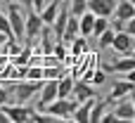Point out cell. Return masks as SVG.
<instances>
[{
	"label": "cell",
	"mask_w": 135,
	"mask_h": 123,
	"mask_svg": "<svg viewBox=\"0 0 135 123\" xmlns=\"http://www.w3.org/2000/svg\"><path fill=\"white\" fill-rule=\"evenodd\" d=\"M40 85H43V81H28V83H17V85H12V88H7V90H9V95L14 97V100H12L14 104H26V102L40 90Z\"/></svg>",
	"instance_id": "1"
},
{
	"label": "cell",
	"mask_w": 135,
	"mask_h": 123,
	"mask_svg": "<svg viewBox=\"0 0 135 123\" xmlns=\"http://www.w3.org/2000/svg\"><path fill=\"white\" fill-rule=\"evenodd\" d=\"M7 21H9V26H12V36L21 43L24 40V14H21V5H17L14 0H12V5H7Z\"/></svg>",
	"instance_id": "2"
},
{
	"label": "cell",
	"mask_w": 135,
	"mask_h": 123,
	"mask_svg": "<svg viewBox=\"0 0 135 123\" xmlns=\"http://www.w3.org/2000/svg\"><path fill=\"white\" fill-rule=\"evenodd\" d=\"M43 21H40V17H38V12H28L26 17H24V40H28V43H33L38 36H40V31H43Z\"/></svg>",
	"instance_id": "3"
},
{
	"label": "cell",
	"mask_w": 135,
	"mask_h": 123,
	"mask_svg": "<svg viewBox=\"0 0 135 123\" xmlns=\"http://www.w3.org/2000/svg\"><path fill=\"white\" fill-rule=\"evenodd\" d=\"M112 50H116L119 55H123V57H133V36H128L126 31H116L114 33V40H112V45H109Z\"/></svg>",
	"instance_id": "4"
},
{
	"label": "cell",
	"mask_w": 135,
	"mask_h": 123,
	"mask_svg": "<svg viewBox=\"0 0 135 123\" xmlns=\"http://www.w3.org/2000/svg\"><path fill=\"white\" fill-rule=\"evenodd\" d=\"M0 109L5 111V116L9 119V123H24V121H28V114H31V109L26 104H7L5 102Z\"/></svg>",
	"instance_id": "5"
},
{
	"label": "cell",
	"mask_w": 135,
	"mask_h": 123,
	"mask_svg": "<svg viewBox=\"0 0 135 123\" xmlns=\"http://www.w3.org/2000/svg\"><path fill=\"white\" fill-rule=\"evenodd\" d=\"M133 90H135V83H133V81H128V78H123V81H114L107 102L112 104V102H116V100H121V97H126V95H133Z\"/></svg>",
	"instance_id": "6"
},
{
	"label": "cell",
	"mask_w": 135,
	"mask_h": 123,
	"mask_svg": "<svg viewBox=\"0 0 135 123\" xmlns=\"http://www.w3.org/2000/svg\"><path fill=\"white\" fill-rule=\"evenodd\" d=\"M119 102V100H116ZM114 116L119 119V121H133L135 119V104L133 100H131V95H126V97H121V102L116 104V109H114Z\"/></svg>",
	"instance_id": "7"
},
{
	"label": "cell",
	"mask_w": 135,
	"mask_h": 123,
	"mask_svg": "<svg viewBox=\"0 0 135 123\" xmlns=\"http://www.w3.org/2000/svg\"><path fill=\"white\" fill-rule=\"evenodd\" d=\"M119 0H88V9L95 14V17H112L114 14V7H116Z\"/></svg>",
	"instance_id": "8"
},
{
	"label": "cell",
	"mask_w": 135,
	"mask_h": 123,
	"mask_svg": "<svg viewBox=\"0 0 135 123\" xmlns=\"http://www.w3.org/2000/svg\"><path fill=\"white\" fill-rule=\"evenodd\" d=\"M52 100H57V78H47V81H43V85H40V102H38V107L43 109L47 102H52Z\"/></svg>",
	"instance_id": "9"
},
{
	"label": "cell",
	"mask_w": 135,
	"mask_h": 123,
	"mask_svg": "<svg viewBox=\"0 0 135 123\" xmlns=\"http://www.w3.org/2000/svg\"><path fill=\"white\" fill-rule=\"evenodd\" d=\"M69 97H74L76 102H83V100H88V97H95V90H93V85L90 83H85V81H76L74 85H71V95Z\"/></svg>",
	"instance_id": "10"
},
{
	"label": "cell",
	"mask_w": 135,
	"mask_h": 123,
	"mask_svg": "<svg viewBox=\"0 0 135 123\" xmlns=\"http://www.w3.org/2000/svg\"><path fill=\"white\" fill-rule=\"evenodd\" d=\"M114 14H116V19H121V21L135 19V5H133V0H119L116 7H114Z\"/></svg>",
	"instance_id": "11"
},
{
	"label": "cell",
	"mask_w": 135,
	"mask_h": 123,
	"mask_svg": "<svg viewBox=\"0 0 135 123\" xmlns=\"http://www.w3.org/2000/svg\"><path fill=\"white\" fill-rule=\"evenodd\" d=\"M107 73H114V71H119V73H126V71H133L135 69V59L133 57H123V59H116L114 64H107V66H102Z\"/></svg>",
	"instance_id": "12"
},
{
	"label": "cell",
	"mask_w": 135,
	"mask_h": 123,
	"mask_svg": "<svg viewBox=\"0 0 135 123\" xmlns=\"http://www.w3.org/2000/svg\"><path fill=\"white\" fill-rule=\"evenodd\" d=\"M93 21H95V14L90 12V9H85L81 17H78V36H90V31H93Z\"/></svg>",
	"instance_id": "13"
},
{
	"label": "cell",
	"mask_w": 135,
	"mask_h": 123,
	"mask_svg": "<svg viewBox=\"0 0 135 123\" xmlns=\"http://www.w3.org/2000/svg\"><path fill=\"white\" fill-rule=\"evenodd\" d=\"M107 109H109V102L104 100V102H93V107H90V116H88V123H100V119L107 114Z\"/></svg>",
	"instance_id": "14"
},
{
	"label": "cell",
	"mask_w": 135,
	"mask_h": 123,
	"mask_svg": "<svg viewBox=\"0 0 135 123\" xmlns=\"http://www.w3.org/2000/svg\"><path fill=\"white\" fill-rule=\"evenodd\" d=\"M71 85H74L71 76L62 73V76L57 78V97H69V95H71Z\"/></svg>",
	"instance_id": "15"
},
{
	"label": "cell",
	"mask_w": 135,
	"mask_h": 123,
	"mask_svg": "<svg viewBox=\"0 0 135 123\" xmlns=\"http://www.w3.org/2000/svg\"><path fill=\"white\" fill-rule=\"evenodd\" d=\"M114 33H116V31H114V28H112V24H109V26L97 36V45H100L102 50H107V47L112 45V40H114Z\"/></svg>",
	"instance_id": "16"
},
{
	"label": "cell",
	"mask_w": 135,
	"mask_h": 123,
	"mask_svg": "<svg viewBox=\"0 0 135 123\" xmlns=\"http://www.w3.org/2000/svg\"><path fill=\"white\" fill-rule=\"evenodd\" d=\"M24 81H43V64H26Z\"/></svg>",
	"instance_id": "17"
},
{
	"label": "cell",
	"mask_w": 135,
	"mask_h": 123,
	"mask_svg": "<svg viewBox=\"0 0 135 123\" xmlns=\"http://www.w3.org/2000/svg\"><path fill=\"white\" fill-rule=\"evenodd\" d=\"M66 9H69V14L81 17V14L88 9V0H69V2H66Z\"/></svg>",
	"instance_id": "18"
},
{
	"label": "cell",
	"mask_w": 135,
	"mask_h": 123,
	"mask_svg": "<svg viewBox=\"0 0 135 123\" xmlns=\"http://www.w3.org/2000/svg\"><path fill=\"white\" fill-rule=\"evenodd\" d=\"M28 59H31V47H21V50L12 57V64H14V66H26Z\"/></svg>",
	"instance_id": "19"
},
{
	"label": "cell",
	"mask_w": 135,
	"mask_h": 123,
	"mask_svg": "<svg viewBox=\"0 0 135 123\" xmlns=\"http://www.w3.org/2000/svg\"><path fill=\"white\" fill-rule=\"evenodd\" d=\"M88 83H93V85H104L107 83V71L104 69H93V73H90V81Z\"/></svg>",
	"instance_id": "20"
},
{
	"label": "cell",
	"mask_w": 135,
	"mask_h": 123,
	"mask_svg": "<svg viewBox=\"0 0 135 123\" xmlns=\"http://www.w3.org/2000/svg\"><path fill=\"white\" fill-rule=\"evenodd\" d=\"M64 71L59 69V64L57 66H43V81H47V78H59Z\"/></svg>",
	"instance_id": "21"
},
{
	"label": "cell",
	"mask_w": 135,
	"mask_h": 123,
	"mask_svg": "<svg viewBox=\"0 0 135 123\" xmlns=\"http://www.w3.org/2000/svg\"><path fill=\"white\" fill-rule=\"evenodd\" d=\"M0 31H2L7 38H14V36H12V26H9V21H7V14H5V12H0Z\"/></svg>",
	"instance_id": "22"
},
{
	"label": "cell",
	"mask_w": 135,
	"mask_h": 123,
	"mask_svg": "<svg viewBox=\"0 0 135 123\" xmlns=\"http://www.w3.org/2000/svg\"><path fill=\"white\" fill-rule=\"evenodd\" d=\"M123 31H126L128 36H133V33H135V19H128V21H123Z\"/></svg>",
	"instance_id": "23"
},
{
	"label": "cell",
	"mask_w": 135,
	"mask_h": 123,
	"mask_svg": "<svg viewBox=\"0 0 135 123\" xmlns=\"http://www.w3.org/2000/svg\"><path fill=\"white\" fill-rule=\"evenodd\" d=\"M45 2H47V0H31L28 5H31V9H33V12H40V9L45 7Z\"/></svg>",
	"instance_id": "24"
},
{
	"label": "cell",
	"mask_w": 135,
	"mask_h": 123,
	"mask_svg": "<svg viewBox=\"0 0 135 123\" xmlns=\"http://www.w3.org/2000/svg\"><path fill=\"white\" fill-rule=\"evenodd\" d=\"M7 100H9V90H7V88H2V85H0V107H2V104H5V102H7Z\"/></svg>",
	"instance_id": "25"
},
{
	"label": "cell",
	"mask_w": 135,
	"mask_h": 123,
	"mask_svg": "<svg viewBox=\"0 0 135 123\" xmlns=\"http://www.w3.org/2000/svg\"><path fill=\"white\" fill-rule=\"evenodd\" d=\"M100 123H119V119H116L114 114H104V116L100 119Z\"/></svg>",
	"instance_id": "26"
},
{
	"label": "cell",
	"mask_w": 135,
	"mask_h": 123,
	"mask_svg": "<svg viewBox=\"0 0 135 123\" xmlns=\"http://www.w3.org/2000/svg\"><path fill=\"white\" fill-rule=\"evenodd\" d=\"M0 123H9V119L5 116V111H2V109H0Z\"/></svg>",
	"instance_id": "27"
},
{
	"label": "cell",
	"mask_w": 135,
	"mask_h": 123,
	"mask_svg": "<svg viewBox=\"0 0 135 123\" xmlns=\"http://www.w3.org/2000/svg\"><path fill=\"white\" fill-rule=\"evenodd\" d=\"M5 40H7V36H5V33H2V31H0V47H2V45H5Z\"/></svg>",
	"instance_id": "28"
},
{
	"label": "cell",
	"mask_w": 135,
	"mask_h": 123,
	"mask_svg": "<svg viewBox=\"0 0 135 123\" xmlns=\"http://www.w3.org/2000/svg\"><path fill=\"white\" fill-rule=\"evenodd\" d=\"M0 5H2V0H0Z\"/></svg>",
	"instance_id": "29"
},
{
	"label": "cell",
	"mask_w": 135,
	"mask_h": 123,
	"mask_svg": "<svg viewBox=\"0 0 135 123\" xmlns=\"http://www.w3.org/2000/svg\"><path fill=\"white\" fill-rule=\"evenodd\" d=\"M64 2H69V0H64Z\"/></svg>",
	"instance_id": "30"
}]
</instances>
